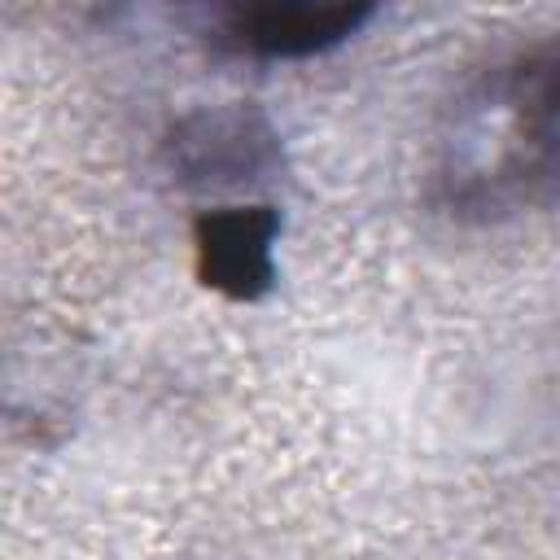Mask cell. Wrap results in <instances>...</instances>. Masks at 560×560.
Wrapping results in <instances>:
<instances>
[{
	"label": "cell",
	"mask_w": 560,
	"mask_h": 560,
	"mask_svg": "<svg viewBox=\"0 0 560 560\" xmlns=\"http://www.w3.org/2000/svg\"><path fill=\"white\" fill-rule=\"evenodd\" d=\"M280 210L271 201H214L192 214V271L232 302H258L276 289Z\"/></svg>",
	"instance_id": "cell-4"
},
{
	"label": "cell",
	"mask_w": 560,
	"mask_h": 560,
	"mask_svg": "<svg viewBox=\"0 0 560 560\" xmlns=\"http://www.w3.org/2000/svg\"><path fill=\"white\" fill-rule=\"evenodd\" d=\"M376 18V4H223L210 18V39L249 61H306L341 48Z\"/></svg>",
	"instance_id": "cell-3"
},
{
	"label": "cell",
	"mask_w": 560,
	"mask_h": 560,
	"mask_svg": "<svg viewBox=\"0 0 560 560\" xmlns=\"http://www.w3.org/2000/svg\"><path fill=\"white\" fill-rule=\"evenodd\" d=\"M166 175L214 201H245L284 175V140L276 122L245 101L201 105L171 122L162 140Z\"/></svg>",
	"instance_id": "cell-2"
},
{
	"label": "cell",
	"mask_w": 560,
	"mask_h": 560,
	"mask_svg": "<svg viewBox=\"0 0 560 560\" xmlns=\"http://www.w3.org/2000/svg\"><path fill=\"white\" fill-rule=\"evenodd\" d=\"M442 184L459 210L560 201V31L494 66L464 96Z\"/></svg>",
	"instance_id": "cell-1"
}]
</instances>
